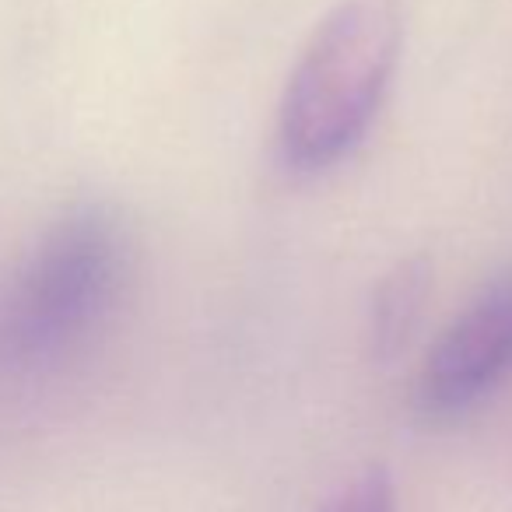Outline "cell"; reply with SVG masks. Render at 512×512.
I'll use <instances>...</instances> for the list:
<instances>
[{
    "mask_svg": "<svg viewBox=\"0 0 512 512\" xmlns=\"http://www.w3.org/2000/svg\"><path fill=\"white\" fill-rule=\"evenodd\" d=\"M130 274L127 218L102 200L67 207L0 281V376H39L78 355L113 320Z\"/></svg>",
    "mask_w": 512,
    "mask_h": 512,
    "instance_id": "cell-1",
    "label": "cell"
},
{
    "mask_svg": "<svg viewBox=\"0 0 512 512\" xmlns=\"http://www.w3.org/2000/svg\"><path fill=\"white\" fill-rule=\"evenodd\" d=\"M397 0H337L302 46L278 109L288 169L323 172L358 148L397 71Z\"/></svg>",
    "mask_w": 512,
    "mask_h": 512,
    "instance_id": "cell-2",
    "label": "cell"
},
{
    "mask_svg": "<svg viewBox=\"0 0 512 512\" xmlns=\"http://www.w3.org/2000/svg\"><path fill=\"white\" fill-rule=\"evenodd\" d=\"M512 372V274L484 285L435 337L414 379V411L449 425Z\"/></svg>",
    "mask_w": 512,
    "mask_h": 512,
    "instance_id": "cell-3",
    "label": "cell"
},
{
    "mask_svg": "<svg viewBox=\"0 0 512 512\" xmlns=\"http://www.w3.org/2000/svg\"><path fill=\"white\" fill-rule=\"evenodd\" d=\"M428 278H432L428 264L414 256V260H400L379 281L372 299V348L379 358H393L411 341L428 299Z\"/></svg>",
    "mask_w": 512,
    "mask_h": 512,
    "instance_id": "cell-4",
    "label": "cell"
},
{
    "mask_svg": "<svg viewBox=\"0 0 512 512\" xmlns=\"http://www.w3.org/2000/svg\"><path fill=\"white\" fill-rule=\"evenodd\" d=\"M320 512H400L393 477L383 467H369L351 477Z\"/></svg>",
    "mask_w": 512,
    "mask_h": 512,
    "instance_id": "cell-5",
    "label": "cell"
}]
</instances>
